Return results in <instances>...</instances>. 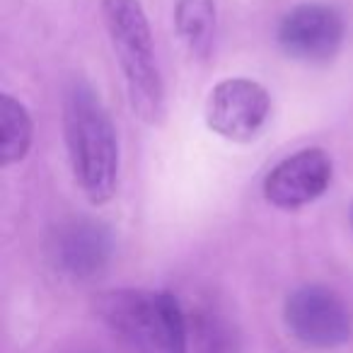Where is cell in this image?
Segmentation results:
<instances>
[{
    "label": "cell",
    "mask_w": 353,
    "mask_h": 353,
    "mask_svg": "<svg viewBox=\"0 0 353 353\" xmlns=\"http://www.w3.org/2000/svg\"><path fill=\"white\" fill-rule=\"evenodd\" d=\"M63 136L70 170L92 206L112 201L119 184V141L94 88L73 80L63 94Z\"/></svg>",
    "instance_id": "obj_1"
},
{
    "label": "cell",
    "mask_w": 353,
    "mask_h": 353,
    "mask_svg": "<svg viewBox=\"0 0 353 353\" xmlns=\"http://www.w3.org/2000/svg\"><path fill=\"white\" fill-rule=\"evenodd\" d=\"M102 20L123 73L131 112L148 126L165 121V85L141 0H102Z\"/></svg>",
    "instance_id": "obj_2"
},
{
    "label": "cell",
    "mask_w": 353,
    "mask_h": 353,
    "mask_svg": "<svg viewBox=\"0 0 353 353\" xmlns=\"http://www.w3.org/2000/svg\"><path fill=\"white\" fill-rule=\"evenodd\" d=\"M97 310L128 353H189V314L167 290H114Z\"/></svg>",
    "instance_id": "obj_3"
},
{
    "label": "cell",
    "mask_w": 353,
    "mask_h": 353,
    "mask_svg": "<svg viewBox=\"0 0 353 353\" xmlns=\"http://www.w3.org/2000/svg\"><path fill=\"white\" fill-rule=\"evenodd\" d=\"M288 332L312 348H336L351 341L353 312L348 303L327 285H300L283 307Z\"/></svg>",
    "instance_id": "obj_4"
},
{
    "label": "cell",
    "mask_w": 353,
    "mask_h": 353,
    "mask_svg": "<svg viewBox=\"0 0 353 353\" xmlns=\"http://www.w3.org/2000/svg\"><path fill=\"white\" fill-rule=\"evenodd\" d=\"M271 117V97L264 85L250 78L221 80L206 99V123L216 136L250 143Z\"/></svg>",
    "instance_id": "obj_5"
},
{
    "label": "cell",
    "mask_w": 353,
    "mask_h": 353,
    "mask_svg": "<svg viewBox=\"0 0 353 353\" xmlns=\"http://www.w3.org/2000/svg\"><path fill=\"white\" fill-rule=\"evenodd\" d=\"M346 37V25L336 8L324 3H303L281 17L276 39L295 61L324 63L339 54Z\"/></svg>",
    "instance_id": "obj_6"
},
{
    "label": "cell",
    "mask_w": 353,
    "mask_h": 353,
    "mask_svg": "<svg viewBox=\"0 0 353 353\" xmlns=\"http://www.w3.org/2000/svg\"><path fill=\"white\" fill-rule=\"evenodd\" d=\"M332 157L322 148H303L281 160L264 179V196L271 206L295 211L317 201L332 184Z\"/></svg>",
    "instance_id": "obj_7"
},
{
    "label": "cell",
    "mask_w": 353,
    "mask_h": 353,
    "mask_svg": "<svg viewBox=\"0 0 353 353\" xmlns=\"http://www.w3.org/2000/svg\"><path fill=\"white\" fill-rule=\"evenodd\" d=\"M114 240L107 225L90 218H73L54 230L49 254L54 266L70 279H92L109 264Z\"/></svg>",
    "instance_id": "obj_8"
},
{
    "label": "cell",
    "mask_w": 353,
    "mask_h": 353,
    "mask_svg": "<svg viewBox=\"0 0 353 353\" xmlns=\"http://www.w3.org/2000/svg\"><path fill=\"white\" fill-rule=\"evenodd\" d=\"M174 30L194 56L206 59L218 30L216 0H174Z\"/></svg>",
    "instance_id": "obj_9"
},
{
    "label": "cell",
    "mask_w": 353,
    "mask_h": 353,
    "mask_svg": "<svg viewBox=\"0 0 353 353\" xmlns=\"http://www.w3.org/2000/svg\"><path fill=\"white\" fill-rule=\"evenodd\" d=\"M34 138V123L27 107L12 94H0V162L10 167L25 160Z\"/></svg>",
    "instance_id": "obj_10"
},
{
    "label": "cell",
    "mask_w": 353,
    "mask_h": 353,
    "mask_svg": "<svg viewBox=\"0 0 353 353\" xmlns=\"http://www.w3.org/2000/svg\"><path fill=\"white\" fill-rule=\"evenodd\" d=\"M232 327L216 312L189 314V353H235Z\"/></svg>",
    "instance_id": "obj_11"
},
{
    "label": "cell",
    "mask_w": 353,
    "mask_h": 353,
    "mask_svg": "<svg viewBox=\"0 0 353 353\" xmlns=\"http://www.w3.org/2000/svg\"><path fill=\"white\" fill-rule=\"evenodd\" d=\"M351 225H353V203H351Z\"/></svg>",
    "instance_id": "obj_12"
}]
</instances>
